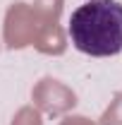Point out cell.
Here are the masks:
<instances>
[{"label": "cell", "mask_w": 122, "mask_h": 125, "mask_svg": "<svg viewBox=\"0 0 122 125\" xmlns=\"http://www.w3.org/2000/svg\"><path fill=\"white\" fill-rule=\"evenodd\" d=\"M70 39L77 51L93 58L122 53V5L117 0H89L70 17Z\"/></svg>", "instance_id": "6da1fadb"}]
</instances>
